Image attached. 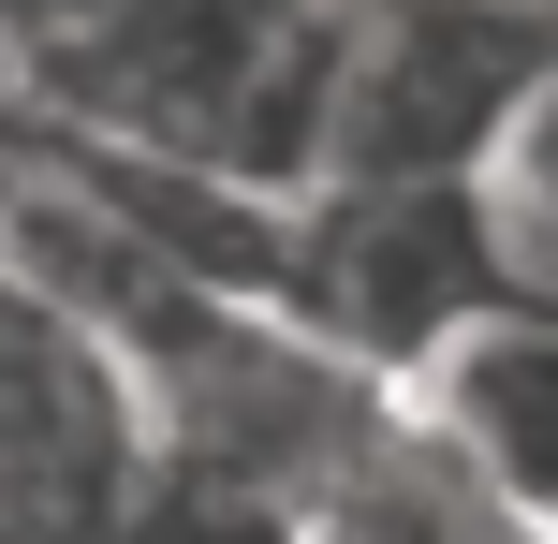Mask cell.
I'll list each match as a JSON object with an SVG mask.
<instances>
[{
  "mask_svg": "<svg viewBox=\"0 0 558 544\" xmlns=\"http://www.w3.org/2000/svg\"><path fill=\"white\" fill-rule=\"evenodd\" d=\"M397 412L530 544H558V310L544 294H500V310H471L441 353H412V368H397Z\"/></svg>",
  "mask_w": 558,
  "mask_h": 544,
  "instance_id": "cell-4",
  "label": "cell"
},
{
  "mask_svg": "<svg viewBox=\"0 0 558 544\" xmlns=\"http://www.w3.org/2000/svg\"><path fill=\"white\" fill-rule=\"evenodd\" d=\"M162 500V412L133 353L0 265V544H133Z\"/></svg>",
  "mask_w": 558,
  "mask_h": 544,
  "instance_id": "cell-2",
  "label": "cell"
},
{
  "mask_svg": "<svg viewBox=\"0 0 558 544\" xmlns=\"http://www.w3.org/2000/svg\"><path fill=\"white\" fill-rule=\"evenodd\" d=\"M471 221H485V251H500V280L558 310V59L530 74V104L500 118V147L471 162Z\"/></svg>",
  "mask_w": 558,
  "mask_h": 544,
  "instance_id": "cell-6",
  "label": "cell"
},
{
  "mask_svg": "<svg viewBox=\"0 0 558 544\" xmlns=\"http://www.w3.org/2000/svg\"><path fill=\"white\" fill-rule=\"evenodd\" d=\"M500 251H485L471 192H308L294 221V310L324 324L353 368H412L441 353L471 310H500Z\"/></svg>",
  "mask_w": 558,
  "mask_h": 544,
  "instance_id": "cell-3",
  "label": "cell"
},
{
  "mask_svg": "<svg viewBox=\"0 0 558 544\" xmlns=\"http://www.w3.org/2000/svg\"><path fill=\"white\" fill-rule=\"evenodd\" d=\"M133 544H294V500H251V486H206V471H162Z\"/></svg>",
  "mask_w": 558,
  "mask_h": 544,
  "instance_id": "cell-7",
  "label": "cell"
},
{
  "mask_svg": "<svg viewBox=\"0 0 558 544\" xmlns=\"http://www.w3.org/2000/svg\"><path fill=\"white\" fill-rule=\"evenodd\" d=\"M544 15H558V0H544Z\"/></svg>",
  "mask_w": 558,
  "mask_h": 544,
  "instance_id": "cell-8",
  "label": "cell"
},
{
  "mask_svg": "<svg viewBox=\"0 0 558 544\" xmlns=\"http://www.w3.org/2000/svg\"><path fill=\"white\" fill-rule=\"evenodd\" d=\"M294 544H530V530H514L412 412H383V427L294 500Z\"/></svg>",
  "mask_w": 558,
  "mask_h": 544,
  "instance_id": "cell-5",
  "label": "cell"
},
{
  "mask_svg": "<svg viewBox=\"0 0 558 544\" xmlns=\"http://www.w3.org/2000/svg\"><path fill=\"white\" fill-rule=\"evenodd\" d=\"M558 59L544 0H338L324 192H471L500 118Z\"/></svg>",
  "mask_w": 558,
  "mask_h": 544,
  "instance_id": "cell-1",
  "label": "cell"
}]
</instances>
